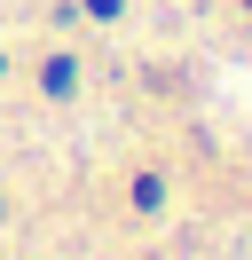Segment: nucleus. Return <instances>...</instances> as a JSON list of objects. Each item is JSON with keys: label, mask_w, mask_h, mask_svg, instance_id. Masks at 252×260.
I'll return each mask as SVG.
<instances>
[]
</instances>
